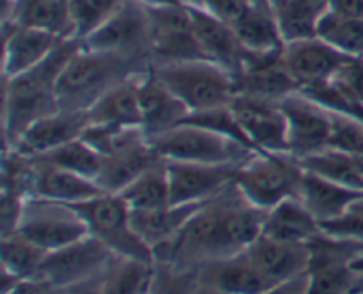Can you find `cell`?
<instances>
[{"label": "cell", "mask_w": 363, "mask_h": 294, "mask_svg": "<svg viewBox=\"0 0 363 294\" xmlns=\"http://www.w3.org/2000/svg\"><path fill=\"white\" fill-rule=\"evenodd\" d=\"M80 45L82 41L77 39H64L41 64L4 80V147L14 145L32 123L60 110L57 84Z\"/></svg>", "instance_id": "obj_1"}, {"label": "cell", "mask_w": 363, "mask_h": 294, "mask_svg": "<svg viewBox=\"0 0 363 294\" xmlns=\"http://www.w3.org/2000/svg\"><path fill=\"white\" fill-rule=\"evenodd\" d=\"M151 66L145 59L99 52L80 45L60 73L57 84L59 108L87 112L101 96L123 81L145 73Z\"/></svg>", "instance_id": "obj_2"}, {"label": "cell", "mask_w": 363, "mask_h": 294, "mask_svg": "<svg viewBox=\"0 0 363 294\" xmlns=\"http://www.w3.org/2000/svg\"><path fill=\"white\" fill-rule=\"evenodd\" d=\"M303 172L291 152L254 151L238 166L234 184L248 202L269 211L286 198L298 197Z\"/></svg>", "instance_id": "obj_3"}, {"label": "cell", "mask_w": 363, "mask_h": 294, "mask_svg": "<svg viewBox=\"0 0 363 294\" xmlns=\"http://www.w3.org/2000/svg\"><path fill=\"white\" fill-rule=\"evenodd\" d=\"M152 69L190 113L229 106L236 96L233 73L211 60L165 64Z\"/></svg>", "instance_id": "obj_4"}, {"label": "cell", "mask_w": 363, "mask_h": 294, "mask_svg": "<svg viewBox=\"0 0 363 294\" xmlns=\"http://www.w3.org/2000/svg\"><path fill=\"white\" fill-rule=\"evenodd\" d=\"M151 142L163 159L206 165H240L254 152L234 138L191 123H181Z\"/></svg>", "instance_id": "obj_5"}, {"label": "cell", "mask_w": 363, "mask_h": 294, "mask_svg": "<svg viewBox=\"0 0 363 294\" xmlns=\"http://www.w3.org/2000/svg\"><path fill=\"white\" fill-rule=\"evenodd\" d=\"M89 227V234L98 237L121 257L155 262L152 250L137 236L131 225V211L117 193H103L91 200L74 204Z\"/></svg>", "instance_id": "obj_6"}, {"label": "cell", "mask_w": 363, "mask_h": 294, "mask_svg": "<svg viewBox=\"0 0 363 294\" xmlns=\"http://www.w3.org/2000/svg\"><path fill=\"white\" fill-rule=\"evenodd\" d=\"M307 294H351L357 273L351 264L363 254V241L321 230L308 243Z\"/></svg>", "instance_id": "obj_7"}, {"label": "cell", "mask_w": 363, "mask_h": 294, "mask_svg": "<svg viewBox=\"0 0 363 294\" xmlns=\"http://www.w3.org/2000/svg\"><path fill=\"white\" fill-rule=\"evenodd\" d=\"M16 230L46 251L59 250L89 234L87 223L73 205L38 195L23 202Z\"/></svg>", "instance_id": "obj_8"}, {"label": "cell", "mask_w": 363, "mask_h": 294, "mask_svg": "<svg viewBox=\"0 0 363 294\" xmlns=\"http://www.w3.org/2000/svg\"><path fill=\"white\" fill-rule=\"evenodd\" d=\"M151 25V64L208 60L199 46L188 4L145 7Z\"/></svg>", "instance_id": "obj_9"}, {"label": "cell", "mask_w": 363, "mask_h": 294, "mask_svg": "<svg viewBox=\"0 0 363 294\" xmlns=\"http://www.w3.org/2000/svg\"><path fill=\"white\" fill-rule=\"evenodd\" d=\"M82 45L99 52L145 59L151 62V25L144 4L123 0L116 13Z\"/></svg>", "instance_id": "obj_10"}, {"label": "cell", "mask_w": 363, "mask_h": 294, "mask_svg": "<svg viewBox=\"0 0 363 294\" xmlns=\"http://www.w3.org/2000/svg\"><path fill=\"white\" fill-rule=\"evenodd\" d=\"M287 124V151L298 159L328 149L332 137V108L303 91L282 99Z\"/></svg>", "instance_id": "obj_11"}, {"label": "cell", "mask_w": 363, "mask_h": 294, "mask_svg": "<svg viewBox=\"0 0 363 294\" xmlns=\"http://www.w3.org/2000/svg\"><path fill=\"white\" fill-rule=\"evenodd\" d=\"M342 55L319 38L287 41L282 46V62L300 91H312L330 84L347 64Z\"/></svg>", "instance_id": "obj_12"}, {"label": "cell", "mask_w": 363, "mask_h": 294, "mask_svg": "<svg viewBox=\"0 0 363 294\" xmlns=\"http://www.w3.org/2000/svg\"><path fill=\"white\" fill-rule=\"evenodd\" d=\"M113 257L116 254L103 241L87 234L59 250L48 251L41 266V276L62 287H69L82 280L101 275Z\"/></svg>", "instance_id": "obj_13"}, {"label": "cell", "mask_w": 363, "mask_h": 294, "mask_svg": "<svg viewBox=\"0 0 363 294\" xmlns=\"http://www.w3.org/2000/svg\"><path fill=\"white\" fill-rule=\"evenodd\" d=\"M280 103L282 101L240 94L230 101V110L247 142L255 151L289 152L286 115Z\"/></svg>", "instance_id": "obj_14"}, {"label": "cell", "mask_w": 363, "mask_h": 294, "mask_svg": "<svg viewBox=\"0 0 363 294\" xmlns=\"http://www.w3.org/2000/svg\"><path fill=\"white\" fill-rule=\"evenodd\" d=\"M170 184V204H201L216 197L234 183L238 166L206 165V163H188L165 159Z\"/></svg>", "instance_id": "obj_15"}, {"label": "cell", "mask_w": 363, "mask_h": 294, "mask_svg": "<svg viewBox=\"0 0 363 294\" xmlns=\"http://www.w3.org/2000/svg\"><path fill=\"white\" fill-rule=\"evenodd\" d=\"M233 77L236 94L240 96L282 101L286 96L300 91L284 67L282 50L268 53L248 52Z\"/></svg>", "instance_id": "obj_16"}, {"label": "cell", "mask_w": 363, "mask_h": 294, "mask_svg": "<svg viewBox=\"0 0 363 294\" xmlns=\"http://www.w3.org/2000/svg\"><path fill=\"white\" fill-rule=\"evenodd\" d=\"M137 91L142 130L151 140L179 126L190 115L186 105L160 80L152 66L137 78Z\"/></svg>", "instance_id": "obj_17"}, {"label": "cell", "mask_w": 363, "mask_h": 294, "mask_svg": "<svg viewBox=\"0 0 363 294\" xmlns=\"http://www.w3.org/2000/svg\"><path fill=\"white\" fill-rule=\"evenodd\" d=\"M87 113L57 110L55 113L32 123L14 145L4 149H14L28 158H41L59 149L60 145L77 140L87 128Z\"/></svg>", "instance_id": "obj_18"}, {"label": "cell", "mask_w": 363, "mask_h": 294, "mask_svg": "<svg viewBox=\"0 0 363 294\" xmlns=\"http://www.w3.org/2000/svg\"><path fill=\"white\" fill-rule=\"evenodd\" d=\"M243 254L277 285L305 275L311 262L308 244L287 243L264 234H261Z\"/></svg>", "instance_id": "obj_19"}, {"label": "cell", "mask_w": 363, "mask_h": 294, "mask_svg": "<svg viewBox=\"0 0 363 294\" xmlns=\"http://www.w3.org/2000/svg\"><path fill=\"white\" fill-rule=\"evenodd\" d=\"M2 34L4 80L18 77V74L41 64L43 60L52 55V52L60 45V41H64V39L48 34V32L18 27L13 23H2Z\"/></svg>", "instance_id": "obj_20"}, {"label": "cell", "mask_w": 363, "mask_h": 294, "mask_svg": "<svg viewBox=\"0 0 363 294\" xmlns=\"http://www.w3.org/2000/svg\"><path fill=\"white\" fill-rule=\"evenodd\" d=\"M199 282L216 287L225 294H268L279 287L243 251L201 266Z\"/></svg>", "instance_id": "obj_21"}, {"label": "cell", "mask_w": 363, "mask_h": 294, "mask_svg": "<svg viewBox=\"0 0 363 294\" xmlns=\"http://www.w3.org/2000/svg\"><path fill=\"white\" fill-rule=\"evenodd\" d=\"M190 7L195 38H197L199 46H201L206 59L225 67L230 73L240 69L241 62L248 55V52L243 48L233 27L209 14L202 7Z\"/></svg>", "instance_id": "obj_22"}, {"label": "cell", "mask_w": 363, "mask_h": 294, "mask_svg": "<svg viewBox=\"0 0 363 294\" xmlns=\"http://www.w3.org/2000/svg\"><path fill=\"white\" fill-rule=\"evenodd\" d=\"M2 23L35 28L60 39H74L69 4L64 0H4Z\"/></svg>", "instance_id": "obj_23"}, {"label": "cell", "mask_w": 363, "mask_h": 294, "mask_svg": "<svg viewBox=\"0 0 363 294\" xmlns=\"http://www.w3.org/2000/svg\"><path fill=\"white\" fill-rule=\"evenodd\" d=\"M360 197H363V191L333 183L311 170L303 172L300 191H298V198L301 200V204L312 213V216L321 225L346 215L347 209Z\"/></svg>", "instance_id": "obj_24"}, {"label": "cell", "mask_w": 363, "mask_h": 294, "mask_svg": "<svg viewBox=\"0 0 363 294\" xmlns=\"http://www.w3.org/2000/svg\"><path fill=\"white\" fill-rule=\"evenodd\" d=\"M103 193L105 191L94 179L53 165L43 158H35L34 195L38 197L74 205Z\"/></svg>", "instance_id": "obj_25"}, {"label": "cell", "mask_w": 363, "mask_h": 294, "mask_svg": "<svg viewBox=\"0 0 363 294\" xmlns=\"http://www.w3.org/2000/svg\"><path fill=\"white\" fill-rule=\"evenodd\" d=\"M163 159L152 145L151 138L137 142L130 147L103 158L96 183L105 193H121L128 184L133 183L142 172Z\"/></svg>", "instance_id": "obj_26"}, {"label": "cell", "mask_w": 363, "mask_h": 294, "mask_svg": "<svg viewBox=\"0 0 363 294\" xmlns=\"http://www.w3.org/2000/svg\"><path fill=\"white\" fill-rule=\"evenodd\" d=\"M211 200V198H209ZM201 204H179L167 205L155 211L131 213V225L137 236L152 250V255L158 248L172 241L179 230L186 225L188 220L204 205Z\"/></svg>", "instance_id": "obj_27"}, {"label": "cell", "mask_w": 363, "mask_h": 294, "mask_svg": "<svg viewBox=\"0 0 363 294\" xmlns=\"http://www.w3.org/2000/svg\"><path fill=\"white\" fill-rule=\"evenodd\" d=\"M321 230V223L301 204L300 198L291 197L266 213L262 234L287 243L308 244Z\"/></svg>", "instance_id": "obj_28"}, {"label": "cell", "mask_w": 363, "mask_h": 294, "mask_svg": "<svg viewBox=\"0 0 363 294\" xmlns=\"http://www.w3.org/2000/svg\"><path fill=\"white\" fill-rule=\"evenodd\" d=\"M140 77V74H138ZM123 81L87 110L89 124L103 126H142L137 78Z\"/></svg>", "instance_id": "obj_29"}, {"label": "cell", "mask_w": 363, "mask_h": 294, "mask_svg": "<svg viewBox=\"0 0 363 294\" xmlns=\"http://www.w3.org/2000/svg\"><path fill=\"white\" fill-rule=\"evenodd\" d=\"M230 27L247 52L268 53L282 50L284 46L275 11L272 7L247 6Z\"/></svg>", "instance_id": "obj_30"}, {"label": "cell", "mask_w": 363, "mask_h": 294, "mask_svg": "<svg viewBox=\"0 0 363 294\" xmlns=\"http://www.w3.org/2000/svg\"><path fill=\"white\" fill-rule=\"evenodd\" d=\"M117 195H121L131 213L155 211L170 205V184L165 159H160L149 166Z\"/></svg>", "instance_id": "obj_31"}, {"label": "cell", "mask_w": 363, "mask_h": 294, "mask_svg": "<svg viewBox=\"0 0 363 294\" xmlns=\"http://www.w3.org/2000/svg\"><path fill=\"white\" fill-rule=\"evenodd\" d=\"M330 9V0H286L275 9L284 43L315 38L319 21Z\"/></svg>", "instance_id": "obj_32"}, {"label": "cell", "mask_w": 363, "mask_h": 294, "mask_svg": "<svg viewBox=\"0 0 363 294\" xmlns=\"http://www.w3.org/2000/svg\"><path fill=\"white\" fill-rule=\"evenodd\" d=\"M321 41L354 60H363V18L347 16L330 9L318 25Z\"/></svg>", "instance_id": "obj_33"}, {"label": "cell", "mask_w": 363, "mask_h": 294, "mask_svg": "<svg viewBox=\"0 0 363 294\" xmlns=\"http://www.w3.org/2000/svg\"><path fill=\"white\" fill-rule=\"evenodd\" d=\"M48 251L43 250L18 230L0 236V261L2 269L18 278H34L41 275V266Z\"/></svg>", "instance_id": "obj_34"}, {"label": "cell", "mask_w": 363, "mask_h": 294, "mask_svg": "<svg viewBox=\"0 0 363 294\" xmlns=\"http://www.w3.org/2000/svg\"><path fill=\"white\" fill-rule=\"evenodd\" d=\"M300 162L305 170H311V172L326 177L333 183L342 184V186L363 191V169L357 156L346 154V152L335 151V149H325V151L307 156Z\"/></svg>", "instance_id": "obj_35"}, {"label": "cell", "mask_w": 363, "mask_h": 294, "mask_svg": "<svg viewBox=\"0 0 363 294\" xmlns=\"http://www.w3.org/2000/svg\"><path fill=\"white\" fill-rule=\"evenodd\" d=\"M152 262L116 255L103 273V294H147Z\"/></svg>", "instance_id": "obj_36"}, {"label": "cell", "mask_w": 363, "mask_h": 294, "mask_svg": "<svg viewBox=\"0 0 363 294\" xmlns=\"http://www.w3.org/2000/svg\"><path fill=\"white\" fill-rule=\"evenodd\" d=\"M41 158L53 163V165L62 166V169L94 181L103 165V156L96 149H92L82 137L60 145L59 149L52 151L50 154L41 156Z\"/></svg>", "instance_id": "obj_37"}, {"label": "cell", "mask_w": 363, "mask_h": 294, "mask_svg": "<svg viewBox=\"0 0 363 294\" xmlns=\"http://www.w3.org/2000/svg\"><path fill=\"white\" fill-rule=\"evenodd\" d=\"M123 0H69L73 38L85 41L117 11Z\"/></svg>", "instance_id": "obj_38"}, {"label": "cell", "mask_w": 363, "mask_h": 294, "mask_svg": "<svg viewBox=\"0 0 363 294\" xmlns=\"http://www.w3.org/2000/svg\"><path fill=\"white\" fill-rule=\"evenodd\" d=\"M199 285V269L183 268L155 259L147 294H194Z\"/></svg>", "instance_id": "obj_39"}, {"label": "cell", "mask_w": 363, "mask_h": 294, "mask_svg": "<svg viewBox=\"0 0 363 294\" xmlns=\"http://www.w3.org/2000/svg\"><path fill=\"white\" fill-rule=\"evenodd\" d=\"M332 115L333 126L328 149L351 156H363V120L339 110H332Z\"/></svg>", "instance_id": "obj_40"}, {"label": "cell", "mask_w": 363, "mask_h": 294, "mask_svg": "<svg viewBox=\"0 0 363 294\" xmlns=\"http://www.w3.org/2000/svg\"><path fill=\"white\" fill-rule=\"evenodd\" d=\"M184 123H191V124H197V126L208 128V130L216 131V133L220 135H225V137L234 138V140L241 142V144L250 147V144H248L247 138H245L243 131H241L240 124H238L236 117H234L233 110H230V105L222 106V108L206 110V112L190 113V115L184 119Z\"/></svg>", "instance_id": "obj_41"}, {"label": "cell", "mask_w": 363, "mask_h": 294, "mask_svg": "<svg viewBox=\"0 0 363 294\" xmlns=\"http://www.w3.org/2000/svg\"><path fill=\"white\" fill-rule=\"evenodd\" d=\"M195 6L202 7L218 20L233 25L241 16V13L247 9L248 4L245 0H199Z\"/></svg>", "instance_id": "obj_42"}, {"label": "cell", "mask_w": 363, "mask_h": 294, "mask_svg": "<svg viewBox=\"0 0 363 294\" xmlns=\"http://www.w3.org/2000/svg\"><path fill=\"white\" fill-rule=\"evenodd\" d=\"M67 287L59 285L45 276H34V278L20 280L9 293L6 294H66Z\"/></svg>", "instance_id": "obj_43"}, {"label": "cell", "mask_w": 363, "mask_h": 294, "mask_svg": "<svg viewBox=\"0 0 363 294\" xmlns=\"http://www.w3.org/2000/svg\"><path fill=\"white\" fill-rule=\"evenodd\" d=\"M105 273V271H103ZM103 273L67 287L66 294H103Z\"/></svg>", "instance_id": "obj_44"}, {"label": "cell", "mask_w": 363, "mask_h": 294, "mask_svg": "<svg viewBox=\"0 0 363 294\" xmlns=\"http://www.w3.org/2000/svg\"><path fill=\"white\" fill-rule=\"evenodd\" d=\"M333 11L347 14V16L363 18V0H330Z\"/></svg>", "instance_id": "obj_45"}, {"label": "cell", "mask_w": 363, "mask_h": 294, "mask_svg": "<svg viewBox=\"0 0 363 294\" xmlns=\"http://www.w3.org/2000/svg\"><path fill=\"white\" fill-rule=\"evenodd\" d=\"M194 294H225V293H223V290H220V289H216V287L208 285V283L199 282L197 289H195Z\"/></svg>", "instance_id": "obj_46"}, {"label": "cell", "mask_w": 363, "mask_h": 294, "mask_svg": "<svg viewBox=\"0 0 363 294\" xmlns=\"http://www.w3.org/2000/svg\"><path fill=\"white\" fill-rule=\"evenodd\" d=\"M144 4L145 7H155V6H170V4H184L183 0H138Z\"/></svg>", "instance_id": "obj_47"}, {"label": "cell", "mask_w": 363, "mask_h": 294, "mask_svg": "<svg viewBox=\"0 0 363 294\" xmlns=\"http://www.w3.org/2000/svg\"><path fill=\"white\" fill-rule=\"evenodd\" d=\"M351 294H363V273H357V278H354Z\"/></svg>", "instance_id": "obj_48"}, {"label": "cell", "mask_w": 363, "mask_h": 294, "mask_svg": "<svg viewBox=\"0 0 363 294\" xmlns=\"http://www.w3.org/2000/svg\"><path fill=\"white\" fill-rule=\"evenodd\" d=\"M351 268H353L354 273H363V254L358 255V257L354 259L353 264H351Z\"/></svg>", "instance_id": "obj_49"}, {"label": "cell", "mask_w": 363, "mask_h": 294, "mask_svg": "<svg viewBox=\"0 0 363 294\" xmlns=\"http://www.w3.org/2000/svg\"><path fill=\"white\" fill-rule=\"evenodd\" d=\"M248 6H257V7H272L268 0H245Z\"/></svg>", "instance_id": "obj_50"}, {"label": "cell", "mask_w": 363, "mask_h": 294, "mask_svg": "<svg viewBox=\"0 0 363 294\" xmlns=\"http://www.w3.org/2000/svg\"><path fill=\"white\" fill-rule=\"evenodd\" d=\"M268 294H287V282L282 283V285L275 287V289H273V290H269Z\"/></svg>", "instance_id": "obj_51"}, {"label": "cell", "mask_w": 363, "mask_h": 294, "mask_svg": "<svg viewBox=\"0 0 363 294\" xmlns=\"http://www.w3.org/2000/svg\"><path fill=\"white\" fill-rule=\"evenodd\" d=\"M268 2H269V6H272V9L275 11L277 7H280V6H282V4L286 2V0H268Z\"/></svg>", "instance_id": "obj_52"}, {"label": "cell", "mask_w": 363, "mask_h": 294, "mask_svg": "<svg viewBox=\"0 0 363 294\" xmlns=\"http://www.w3.org/2000/svg\"><path fill=\"white\" fill-rule=\"evenodd\" d=\"M184 4H188V6H195V4L199 2V0H183Z\"/></svg>", "instance_id": "obj_53"}, {"label": "cell", "mask_w": 363, "mask_h": 294, "mask_svg": "<svg viewBox=\"0 0 363 294\" xmlns=\"http://www.w3.org/2000/svg\"><path fill=\"white\" fill-rule=\"evenodd\" d=\"M64 2H67V4H69V0H64Z\"/></svg>", "instance_id": "obj_54"}, {"label": "cell", "mask_w": 363, "mask_h": 294, "mask_svg": "<svg viewBox=\"0 0 363 294\" xmlns=\"http://www.w3.org/2000/svg\"><path fill=\"white\" fill-rule=\"evenodd\" d=\"M362 62H363V60H362Z\"/></svg>", "instance_id": "obj_55"}]
</instances>
